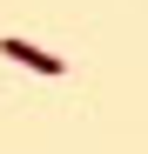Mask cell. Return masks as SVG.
Listing matches in <instances>:
<instances>
[{
    "instance_id": "cell-1",
    "label": "cell",
    "mask_w": 148,
    "mask_h": 154,
    "mask_svg": "<svg viewBox=\"0 0 148 154\" xmlns=\"http://www.w3.org/2000/svg\"><path fill=\"white\" fill-rule=\"evenodd\" d=\"M0 54H7V60H20V67H34V74H67V60H61V54H47V47L20 40V34H0Z\"/></svg>"
}]
</instances>
